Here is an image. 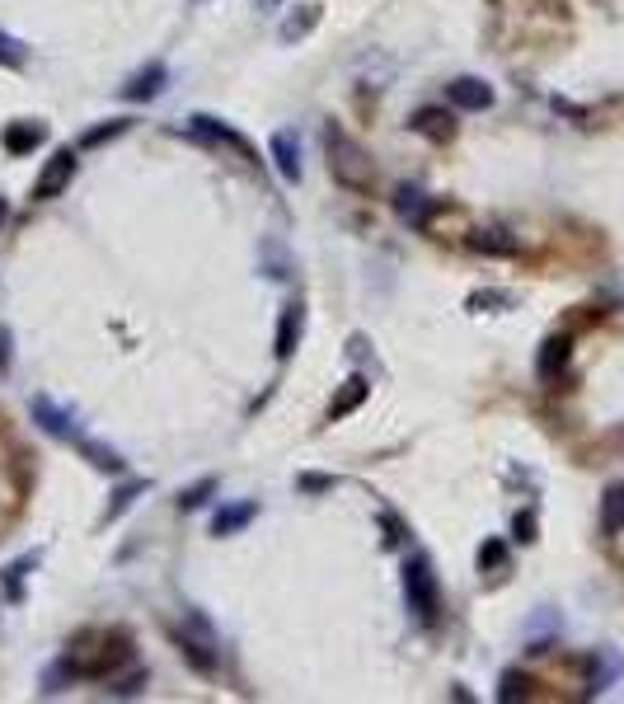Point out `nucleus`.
<instances>
[{
	"label": "nucleus",
	"instance_id": "obj_1",
	"mask_svg": "<svg viewBox=\"0 0 624 704\" xmlns=\"http://www.w3.org/2000/svg\"><path fill=\"white\" fill-rule=\"evenodd\" d=\"M324 151H329V174H334L338 188H348V193H371L376 188V165H371V155H366L362 141H352L348 132L338 123L324 127Z\"/></svg>",
	"mask_w": 624,
	"mask_h": 704
},
{
	"label": "nucleus",
	"instance_id": "obj_2",
	"mask_svg": "<svg viewBox=\"0 0 624 704\" xmlns=\"http://www.w3.org/2000/svg\"><path fill=\"white\" fill-rule=\"evenodd\" d=\"M404 601H409V611L418 615L423 625H437L442 582L432 573V559H427V554H409V559H404Z\"/></svg>",
	"mask_w": 624,
	"mask_h": 704
},
{
	"label": "nucleus",
	"instance_id": "obj_3",
	"mask_svg": "<svg viewBox=\"0 0 624 704\" xmlns=\"http://www.w3.org/2000/svg\"><path fill=\"white\" fill-rule=\"evenodd\" d=\"M188 132H193L198 141H207V146H226V151H235L244 165H259V151H254V146H249V141H244L235 127L216 123V118H207V113H198V118L188 123Z\"/></svg>",
	"mask_w": 624,
	"mask_h": 704
},
{
	"label": "nucleus",
	"instance_id": "obj_4",
	"mask_svg": "<svg viewBox=\"0 0 624 704\" xmlns=\"http://www.w3.org/2000/svg\"><path fill=\"white\" fill-rule=\"evenodd\" d=\"M76 151H57L52 160L43 165V174L33 179V202H52V198H61L66 188H71V179H76Z\"/></svg>",
	"mask_w": 624,
	"mask_h": 704
},
{
	"label": "nucleus",
	"instance_id": "obj_5",
	"mask_svg": "<svg viewBox=\"0 0 624 704\" xmlns=\"http://www.w3.org/2000/svg\"><path fill=\"white\" fill-rule=\"evenodd\" d=\"M29 409H33V423H38V428H43V432H52V437H61V442H71V446H76L80 437H85L76 418L66 414V409H57V404H52V399H47V395H38V399H33V404H29Z\"/></svg>",
	"mask_w": 624,
	"mask_h": 704
},
{
	"label": "nucleus",
	"instance_id": "obj_6",
	"mask_svg": "<svg viewBox=\"0 0 624 704\" xmlns=\"http://www.w3.org/2000/svg\"><path fill=\"white\" fill-rule=\"evenodd\" d=\"M446 99L456 108H465V113H484V108H493V85L479 76H460L446 85Z\"/></svg>",
	"mask_w": 624,
	"mask_h": 704
},
{
	"label": "nucleus",
	"instance_id": "obj_7",
	"mask_svg": "<svg viewBox=\"0 0 624 704\" xmlns=\"http://www.w3.org/2000/svg\"><path fill=\"white\" fill-rule=\"evenodd\" d=\"M568 362H573V338H568V334H549L545 343H540L535 371H540V381H559Z\"/></svg>",
	"mask_w": 624,
	"mask_h": 704
},
{
	"label": "nucleus",
	"instance_id": "obj_8",
	"mask_svg": "<svg viewBox=\"0 0 624 704\" xmlns=\"http://www.w3.org/2000/svg\"><path fill=\"white\" fill-rule=\"evenodd\" d=\"M395 212H399V221H409V226L423 230L427 216L437 212V198H427L423 188H409V184H404V188L395 193Z\"/></svg>",
	"mask_w": 624,
	"mask_h": 704
},
{
	"label": "nucleus",
	"instance_id": "obj_9",
	"mask_svg": "<svg viewBox=\"0 0 624 704\" xmlns=\"http://www.w3.org/2000/svg\"><path fill=\"white\" fill-rule=\"evenodd\" d=\"M409 127L427 141H451L456 137V118H451L446 108H418V113L409 118Z\"/></svg>",
	"mask_w": 624,
	"mask_h": 704
},
{
	"label": "nucleus",
	"instance_id": "obj_10",
	"mask_svg": "<svg viewBox=\"0 0 624 704\" xmlns=\"http://www.w3.org/2000/svg\"><path fill=\"white\" fill-rule=\"evenodd\" d=\"M470 249L484 254V259H512V254H517V240H512V230H503V226H484L470 235Z\"/></svg>",
	"mask_w": 624,
	"mask_h": 704
},
{
	"label": "nucleus",
	"instance_id": "obj_11",
	"mask_svg": "<svg viewBox=\"0 0 624 704\" xmlns=\"http://www.w3.org/2000/svg\"><path fill=\"white\" fill-rule=\"evenodd\" d=\"M366 399H371V381H366V376H352V381H343V390H338L334 404H329V423H343L348 414H357Z\"/></svg>",
	"mask_w": 624,
	"mask_h": 704
},
{
	"label": "nucleus",
	"instance_id": "obj_12",
	"mask_svg": "<svg viewBox=\"0 0 624 704\" xmlns=\"http://www.w3.org/2000/svg\"><path fill=\"white\" fill-rule=\"evenodd\" d=\"M268 155H273L277 174H282L287 184H301V146H296V137H291V132H277L273 146H268Z\"/></svg>",
	"mask_w": 624,
	"mask_h": 704
},
{
	"label": "nucleus",
	"instance_id": "obj_13",
	"mask_svg": "<svg viewBox=\"0 0 624 704\" xmlns=\"http://www.w3.org/2000/svg\"><path fill=\"white\" fill-rule=\"evenodd\" d=\"M301 329H305V310L301 306H287V310H282V320H277V338H273L277 362H287L291 352H296V343H301Z\"/></svg>",
	"mask_w": 624,
	"mask_h": 704
},
{
	"label": "nucleus",
	"instance_id": "obj_14",
	"mask_svg": "<svg viewBox=\"0 0 624 704\" xmlns=\"http://www.w3.org/2000/svg\"><path fill=\"white\" fill-rule=\"evenodd\" d=\"M0 141H5V151H10V155H29V151H38V146L47 141V127L43 123H10Z\"/></svg>",
	"mask_w": 624,
	"mask_h": 704
},
{
	"label": "nucleus",
	"instance_id": "obj_15",
	"mask_svg": "<svg viewBox=\"0 0 624 704\" xmlns=\"http://www.w3.org/2000/svg\"><path fill=\"white\" fill-rule=\"evenodd\" d=\"M165 90V66L151 62L146 71H137V76L122 85V99H132V104H141V99H155V94Z\"/></svg>",
	"mask_w": 624,
	"mask_h": 704
},
{
	"label": "nucleus",
	"instance_id": "obj_16",
	"mask_svg": "<svg viewBox=\"0 0 624 704\" xmlns=\"http://www.w3.org/2000/svg\"><path fill=\"white\" fill-rule=\"evenodd\" d=\"M601 531L606 536H620L624 531V484H610L606 498H601Z\"/></svg>",
	"mask_w": 624,
	"mask_h": 704
},
{
	"label": "nucleus",
	"instance_id": "obj_17",
	"mask_svg": "<svg viewBox=\"0 0 624 704\" xmlns=\"http://www.w3.org/2000/svg\"><path fill=\"white\" fill-rule=\"evenodd\" d=\"M76 451H80L85 460H90L94 470H108V475H122V465H127V460H122L118 451H113V446H99V442H90V437H80Z\"/></svg>",
	"mask_w": 624,
	"mask_h": 704
},
{
	"label": "nucleus",
	"instance_id": "obj_18",
	"mask_svg": "<svg viewBox=\"0 0 624 704\" xmlns=\"http://www.w3.org/2000/svg\"><path fill=\"white\" fill-rule=\"evenodd\" d=\"M259 517V503H240V507H226V512H216L212 531L216 536H235L240 526H249V521Z\"/></svg>",
	"mask_w": 624,
	"mask_h": 704
},
{
	"label": "nucleus",
	"instance_id": "obj_19",
	"mask_svg": "<svg viewBox=\"0 0 624 704\" xmlns=\"http://www.w3.org/2000/svg\"><path fill=\"white\" fill-rule=\"evenodd\" d=\"M315 24H320V5H301V15L282 19V43H296V38H305Z\"/></svg>",
	"mask_w": 624,
	"mask_h": 704
},
{
	"label": "nucleus",
	"instance_id": "obj_20",
	"mask_svg": "<svg viewBox=\"0 0 624 704\" xmlns=\"http://www.w3.org/2000/svg\"><path fill=\"white\" fill-rule=\"evenodd\" d=\"M174 639H179V653H183L188 662H193L198 672H212V667H216V658L207 653V648H212L207 639H193V634H174Z\"/></svg>",
	"mask_w": 624,
	"mask_h": 704
},
{
	"label": "nucleus",
	"instance_id": "obj_21",
	"mask_svg": "<svg viewBox=\"0 0 624 704\" xmlns=\"http://www.w3.org/2000/svg\"><path fill=\"white\" fill-rule=\"evenodd\" d=\"M137 493H146V479H132V484H122L118 493H113V503H108V512H104V521H118L127 507L137 503Z\"/></svg>",
	"mask_w": 624,
	"mask_h": 704
},
{
	"label": "nucleus",
	"instance_id": "obj_22",
	"mask_svg": "<svg viewBox=\"0 0 624 704\" xmlns=\"http://www.w3.org/2000/svg\"><path fill=\"white\" fill-rule=\"evenodd\" d=\"M507 568V545L503 540H484V550H479V573H498Z\"/></svg>",
	"mask_w": 624,
	"mask_h": 704
},
{
	"label": "nucleus",
	"instance_id": "obj_23",
	"mask_svg": "<svg viewBox=\"0 0 624 704\" xmlns=\"http://www.w3.org/2000/svg\"><path fill=\"white\" fill-rule=\"evenodd\" d=\"M24 57H29V52H24V43H19V38H10V33L0 29V66L19 71V66H24Z\"/></svg>",
	"mask_w": 624,
	"mask_h": 704
},
{
	"label": "nucleus",
	"instance_id": "obj_24",
	"mask_svg": "<svg viewBox=\"0 0 624 704\" xmlns=\"http://www.w3.org/2000/svg\"><path fill=\"white\" fill-rule=\"evenodd\" d=\"M212 489H216V479H198L193 489H183V493H179V512H193V507H202Z\"/></svg>",
	"mask_w": 624,
	"mask_h": 704
},
{
	"label": "nucleus",
	"instance_id": "obj_25",
	"mask_svg": "<svg viewBox=\"0 0 624 704\" xmlns=\"http://www.w3.org/2000/svg\"><path fill=\"white\" fill-rule=\"evenodd\" d=\"M381 531H385V545H390V550H399V545H404V536H409V526H404L395 512H381Z\"/></svg>",
	"mask_w": 624,
	"mask_h": 704
},
{
	"label": "nucleus",
	"instance_id": "obj_26",
	"mask_svg": "<svg viewBox=\"0 0 624 704\" xmlns=\"http://www.w3.org/2000/svg\"><path fill=\"white\" fill-rule=\"evenodd\" d=\"M122 132H127V118H113V123H104V127H94V132H85V146H104V141L122 137Z\"/></svg>",
	"mask_w": 624,
	"mask_h": 704
},
{
	"label": "nucleus",
	"instance_id": "obj_27",
	"mask_svg": "<svg viewBox=\"0 0 624 704\" xmlns=\"http://www.w3.org/2000/svg\"><path fill=\"white\" fill-rule=\"evenodd\" d=\"M526 686H531V681H526L521 672H507V676H503V686H498V700H517V695H531Z\"/></svg>",
	"mask_w": 624,
	"mask_h": 704
},
{
	"label": "nucleus",
	"instance_id": "obj_28",
	"mask_svg": "<svg viewBox=\"0 0 624 704\" xmlns=\"http://www.w3.org/2000/svg\"><path fill=\"white\" fill-rule=\"evenodd\" d=\"M334 484H338L334 475H301V479H296V489H301V493H329Z\"/></svg>",
	"mask_w": 624,
	"mask_h": 704
},
{
	"label": "nucleus",
	"instance_id": "obj_29",
	"mask_svg": "<svg viewBox=\"0 0 624 704\" xmlns=\"http://www.w3.org/2000/svg\"><path fill=\"white\" fill-rule=\"evenodd\" d=\"M484 306H512V296H507V291H474L470 310H484Z\"/></svg>",
	"mask_w": 624,
	"mask_h": 704
},
{
	"label": "nucleus",
	"instance_id": "obj_30",
	"mask_svg": "<svg viewBox=\"0 0 624 704\" xmlns=\"http://www.w3.org/2000/svg\"><path fill=\"white\" fill-rule=\"evenodd\" d=\"M512 531H517V540H526V545H531V540H535V512H521V517L512 521Z\"/></svg>",
	"mask_w": 624,
	"mask_h": 704
},
{
	"label": "nucleus",
	"instance_id": "obj_31",
	"mask_svg": "<svg viewBox=\"0 0 624 704\" xmlns=\"http://www.w3.org/2000/svg\"><path fill=\"white\" fill-rule=\"evenodd\" d=\"M0 371H10V329H0Z\"/></svg>",
	"mask_w": 624,
	"mask_h": 704
},
{
	"label": "nucleus",
	"instance_id": "obj_32",
	"mask_svg": "<svg viewBox=\"0 0 624 704\" xmlns=\"http://www.w3.org/2000/svg\"><path fill=\"white\" fill-rule=\"evenodd\" d=\"M0 221H5V202H0Z\"/></svg>",
	"mask_w": 624,
	"mask_h": 704
}]
</instances>
